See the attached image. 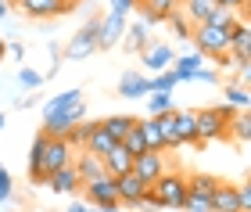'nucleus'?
<instances>
[{
  "mask_svg": "<svg viewBox=\"0 0 251 212\" xmlns=\"http://www.w3.org/2000/svg\"><path fill=\"white\" fill-rule=\"evenodd\" d=\"M233 105H212V108H198L194 111V122H198V140L212 144V140H226V126L233 119Z\"/></svg>",
  "mask_w": 251,
  "mask_h": 212,
  "instance_id": "f257e3e1",
  "label": "nucleus"
},
{
  "mask_svg": "<svg viewBox=\"0 0 251 212\" xmlns=\"http://www.w3.org/2000/svg\"><path fill=\"white\" fill-rule=\"evenodd\" d=\"M151 191L158 194L162 209H183V194H187V173L179 169H165L158 180H151Z\"/></svg>",
  "mask_w": 251,
  "mask_h": 212,
  "instance_id": "f03ea898",
  "label": "nucleus"
},
{
  "mask_svg": "<svg viewBox=\"0 0 251 212\" xmlns=\"http://www.w3.org/2000/svg\"><path fill=\"white\" fill-rule=\"evenodd\" d=\"M79 119H86V101H83V97L72 101L68 108H61V111H54V115L43 119V133H47V137H65Z\"/></svg>",
  "mask_w": 251,
  "mask_h": 212,
  "instance_id": "7ed1b4c3",
  "label": "nucleus"
},
{
  "mask_svg": "<svg viewBox=\"0 0 251 212\" xmlns=\"http://www.w3.org/2000/svg\"><path fill=\"white\" fill-rule=\"evenodd\" d=\"M25 18H32V22H47V18H61V15H68V11H75L68 0H11Z\"/></svg>",
  "mask_w": 251,
  "mask_h": 212,
  "instance_id": "20e7f679",
  "label": "nucleus"
},
{
  "mask_svg": "<svg viewBox=\"0 0 251 212\" xmlns=\"http://www.w3.org/2000/svg\"><path fill=\"white\" fill-rule=\"evenodd\" d=\"M86 202H94L97 209H108V212H119V194H115V176H100V180H90L79 187Z\"/></svg>",
  "mask_w": 251,
  "mask_h": 212,
  "instance_id": "39448f33",
  "label": "nucleus"
},
{
  "mask_svg": "<svg viewBox=\"0 0 251 212\" xmlns=\"http://www.w3.org/2000/svg\"><path fill=\"white\" fill-rule=\"evenodd\" d=\"M97 26H100V15H97V18H90L86 26L79 29L72 40H68V47H65V58L79 61V58H86V54H94V51H97Z\"/></svg>",
  "mask_w": 251,
  "mask_h": 212,
  "instance_id": "423d86ee",
  "label": "nucleus"
},
{
  "mask_svg": "<svg viewBox=\"0 0 251 212\" xmlns=\"http://www.w3.org/2000/svg\"><path fill=\"white\" fill-rule=\"evenodd\" d=\"M75 159V148L68 144L65 137H47V144H43V173H54V169H61V165H68ZM47 184V180H43Z\"/></svg>",
  "mask_w": 251,
  "mask_h": 212,
  "instance_id": "0eeeda50",
  "label": "nucleus"
},
{
  "mask_svg": "<svg viewBox=\"0 0 251 212\" xmlns=\"http://www.w3.org/2000/svg\"><path fill=\"white\" fill-rule=\"evenodd\" d=\"M165 169H169L165 151H144V155H136V159H133V169H129V173H136L147 187H151V180H158Z\"/></svg>",
  "mask_w": 251,
  "mask_h": 212,
  "instance_id": "6e6552de",
  "label": "nucleus"
},
{
  "mask_svg": "<svg viewBox=\"0 0 251 212\" xmlns=\"http://www.w3.org/2000/svg\"><path fill=\"white\" fill-rule=\"evenodd\" d=\"M144 191H147V184H144L136 173H122V176H115V194H119V205L140 209Z\"/></svg>",
  "mask_w": 251,
  "mask_h": 212,
  "instance_id": "1a4fd4ad",
  "label": "nucleus"
},
{
  "mask_svg": "<svg viewBox=\"0 0 251 212\" xmlns=\"http://www.w3.org/2000/svg\"><path fill=\"white\" fill-rule=\"evenodd\" d=\"M122 32H126V15H115V11L100 15V26H97V51H111V47L119 43Z\"/></svg>",
  "mask_w": 251,
  "mask_h": 212,
  "instance_id": "9d476101",
  "label": "nucleus"
},
{
  "mask_svg": "<svg viewBox=\"0 0 251 212\" xmlns=\"http://www.w3.org/2000/svg\"><path fill=\"white\" fill-rule=\"evenodd\" d=\"M47 187H50L54 194H79V187H83V180H79L75 165L68 162V165H61V169H54V173L47 176Z\"/></svg>",
  "mask_w": 251,
  "mask_h": 212,
  "instance_id": "9b49d317",
  "label": "nucleus"
},
{
  "mask_svg": "<svg viewBox=\"0 0 251 212\" xmlns=\"http://www.w3.org/2000/svg\"><path fill=\"white\" fill-rule=\"evenodd\" d=\"M72 165H75V173H79V180H83V184H90V180H100V176H108L104 162H100L97 155H90V151H75Z\"/></svg>",
  "mask_w": 251,
  "mask_h": 212,
  "instance_id": "f8f14e48",
  "label": "nucleus"
},
{
  "mask_svg": "<svg viewBox=\"0 0 251 212\" xmlns=\"http://www.w3.org/2000/svg\"><path fill=\"white\" fill-rule=\"evenodd\" d=\"M136 7H140L144 26H162L169 11L179 7V0H136Z\"/></svg>",
  "mask_w": 251,
  "mask_h": 212,
  "instance_id": "ddd939ff",
  "label": "nucleus"
},
{
  "mask_svg": "<svg viewBox=\"0 0 251 212\" xmlns=\"http://www.w3.org/2000/svg\"><path fill=\"white\" fill-rule=\"evenodd\" d=\"M176 140H179V148H204V144L198 140V122H194V111H179L176 108Z\"/></svg>",
  "mask_w": 251,
  "mask_h": 212,
  "instance_id": "4468645a",
  "label": "nucleus"
},
{
  "mask_svg": "<svg viewBox=\"0 0 251 212\" xmlns=\"http://www.w3.org/2000/svg\"><path fill=\"white\" fill-rule=\"evenodd\" d=\"M212 212H241V198H237V187L219 180L212 191Z\"/></svg>",
  "mask_w": 251,
  "mask_h": 212,
  "instance_id": "2eb2a0df",
  "label": "nucleus"
},
{
  "mask_svg": "<svg viewBox=\"0 0 251 212\" xmlns=\"http://www.w3.org/2000/svg\"><path fill=\"white\" fill-rule=\"evenodd\" d=\"M140 61H144L151 72H162V69H169V65L176 61V51L169 47V43H154V47H144Z\"/></svg>",
  "mask_w": 251,
  "mask_h": 212,
  "instance_id": "dca6fc26",
  "label": "nucleus"
},
{
  "mask_svg": "<svg viewBox=\"0 0 251 212\" xmlns=\"http://www.w3.org/2000/svg\"><path fill=\"white\" fill-rule=\"evenodd\" d=\"M119 140H111V133L100 126V119H97V126L86 133V140H83V151H90V155H97V159H104V155L115 148Z\"/></svg>",
  "mask_w": 251,
  "mask_h": 212,
  "instance_id": "f3484780",
  "label": "nucleus"
},
{
  "mask_svg": "<svg viewBox=\"0 0 251 212\" xmlns=\"http://www.w3.org/2000/svg\"><path fill=\"white\" fill-rule=\"evenodd\" d=\"M43 144H47V133H36V140H32L29 148V184H43L47 180V173H43Z\"/></svg>",
  "mask_w": 251,
  "mask_h": 212,
  "instance_id": "a211bd4d",
  "label": "nucleus"
},
{
  "mask_svg": "<svg viewBox=\"0 0 251 212\" xmlns=\"http://www.w3.org/2000/svg\"><path fill=\"white\" fill-rule=\"evenodd\" d=\"M151 94V80L140 72H126L119 80V97H147Z\"/></svg>",
  "mask_w": 251,
  "mask_h": 212,
  "instance_id": "6ab92c4d",
  "label": "nucleus"
},
{
  "mask_svg": "<svg viewBox=\"0 0 251 212\" xmlns=\"http://www.w3.org/2000/svg\"><path fill=\"white\" fill-rule=\"evenodd\" d=\"M100 162H104L108 176H122V173H129V169H133V155L126 151L122 144H115V148H111V151H108Z\"/></svg>",
  "mask_w": 251,
  "mask_h": 212,
  "instance_id": "aec40b11",
  "label": "nucleus"
},
{
  "mask_svg": "<svg viewBox=\"0 0 251 212\" xmlns=\"http://www.w3.org/2000/svg\"><path fill=\"white\" fill-rule=\"evenodd\" d=\"M215 184H219V176H212V173H190V176H187V194H198V198H212Z\"/></svg>",
  "mask_w": 251,
  "mask_h": 212,
  "instance_id": "412c9836",
  "label": "nucleus"
},
{
  "mask_svg": "<svg viewBox=\"0 0 251 212\" xmlns=\"http://www.w3.org/2000/svg\"><path fill=\"white\" fill-rule=\"evenodd\" d=\"M212 7H215V0H179V11L187 15L190 26H198V22H204L212 15Z\"/></svg>",
  "mask_w": 251,
  "mask_h": 212,
  "instance_id": "4be33fe9",
  "label": "nucleus"
},
{
  "mask_svg": "<svg viewBox=\"0 0 251 212\" xmlns=\"http://www.w3.org/2000/svg\"><path fill=\"white\" fill-rule=\"evenodd\" d=\"M226 137H233V140L248 144V137H251V115H248L244 108H241V111H233L230 126H226Z\"/></svg>",
  "mask_w": 251,
  "mask_h": 212,
  "instance_id": "5701e85b",
  "label": "nucleus"
},
{
  "mask_svg": "<svg viewBox=\"0 0 251 212\" xmlns=\"http://www.w3.org/2000/svg\"><path fill=\"white\" fill-rule=\"evenodd\" d=\"M204 22H208V26H215V29H223V32H230L241 18H237V11H233V7H219V4H215V7H212V15L204 18Z\"/></svg>",
  "mask_w": 251,
  "mask_h": 212,
  "instance_id": "b1692460",
  "label": "nucleus"
},
{
  "mask_svg": "<svg viewBox=\"0 0 251 212\" xmlns=\"http://www.w3.org/2000/svg\"><path fill=\"white\" fill-rule=\"evenodd\" d=\"M140 133H144V144H147V151H165V144H162V130H158V119H140Z\"/></svg>",
  "mask_w": 251,
  "mask_h": 212,
  "instance_id": "393cba45",
  "label": "nucleus"
},
{
  "mask_svg": "<svg viewBox=\"0 0 251 212\" xmlns=\"http://www.w3.org/2000/svg\"><path fill=\"white\" fill-rule=\"evenodd\" d=\"M147 29L151 26H144V22H133V26H126V51H144L147 47Z\"/></svg>",
  "mask_w": 251,
  "mask_h": 212,
  "instance_id": "a878e982",
  "label": "nucleus"
},
{
  "mask_svg": "<svg viewBox=\"0 0 251 212\" xmlns=\"http://www.w3.org/2000/svg\"><path fill=\"white\" fill-rule=\"evenodd\" d=\"M119 144H122V148L133 155V159H136V155H144V151H147V144H144V133H140V119H136L133 126L126 130V137H122Z\"/></svg>",
  "mask_w": 251,
  "mask_h": 212,
  "instance_id": "bb28decb",
  "label": "nucleus"
},
{
  "mask_svg": "<svg viewBox=\"0 0 251 212\" xmlns=\"http://www.w3.org/2000/svg\"><path fill=\"white\" fill-rule=\"evenodd\" d=\"M198 69H201V54H187V58H176L173 61V72H176L179 83L194 80V72H198Z\"/></svg>",
  "mask_w": 251,
  "mask_h": 212,
  "instance_id": "cd10ccee",
  "label": "nucleus"
},
{
  "mask_svg": "<svg viewBox=\"0 0 251 212\" xmlns=\"http://www.w3.org/2000/svg\"><path fill=\"white\" fill-rule=\"evenodd\" d=\"M133 122H136V115H108V119H100V126L111 133V140H122Z\"/></svg>",
  "mask_w": 251,
  "mask_h": 212,
  "instance_id": "c85d7f7f",
  "label": "nucleus"
},
{
  "mask_svg": "<svg viewBox=\"0 0 251 212\" xmlns=\"http://www.w3.org/2000/svg\"><path fill=\"white\" fill-rule=\"evenodd\" d=\"M165 22H169V29H173L176 32V40H190V22H187V15H183V11H179V7H173V11H169V15H165Z\"/></svg>",
  "mask_w": 251,
  "mask_h": 212,
  "instance_id": "c756f323",
  "label": "nucleus"
},
{
  "mask_svg": "<svg viewBox=\"0 0 251 212\" xmlns=\"http://www.w3.org/2000/svg\"><path fill=\"white\" fill-rule=\"evenodd\" d=\"M79 97H83V90H65V94H58V97H50V101L43 105V119L54 115V111H61V108H68L72 101H79Z\"/></svg>",
  "mask_w": 251,
  "mask_h": 212,
  "instance_id": "7c9ffc66",
  "label": "nucleus"
},
{
  "mask_svg": "<svg viewBox=\"0 0 251 212\" xmlns=\"http://www.w3.org/2000/svg\"><path fill=\"white\" fill-rule=\"evenodd\" d=\"M147 108H151V115H162V111H169V108H176V105H173V94L151 90V94H147Z\"/></svg>",
  "mask_w": 251,
  "mask_h": 212,
  "instance_id": "2f4dec72",
  "label": "nucleus"
},
{
  "mask_svg": "<svg viewBox=\"0 0 251 212\" xmlns=\"http://www.w3.org/2000/svg\"><path fill=\"white\" fill-rule=\"evenodd\" d=\"M179 80H176V72H173V65H169V69H162L151 80V90H162V94H173V86H176Z\"/></svg>",
  "mask_w": 251,
  "mask_h": 212,
  "instance_id": "473e14b6",
  "label": "nucleus"
},
{
  "mask_svg": "<svg viewBox=\"0 0 251 212\" xmlns=\"http://www.w3.org/2000/svg\"><path fill=\"white\" fill-rule=\"evenodd\" d=\"M226 105L248 108V90H244V83H230V86H226Z\"/></svg>",
  "mask_w": 251,
  "mask_h": 212,
  "instance_id": "72a5a7b5",
  "label": "nucleus"
},
{
  "mask_svg": "<svg viewBox=\"0 0 251 212\" xmlns=\"http://www.w3.org/2000/svg\"><path fill=\"white\" fill-rule=\"evenodd\" d=\"M18 83H22V86H29V90H36V86L43 83V76H40V72H32V69H22V72H18Z\"/></svg>",
  "mask_w": 251,
  "mask_h": 212,
  "instance_id": "f704fd0d",
  "label": "nucleus"
},
{
  "mask_svg": "<svg viewBox=\"0 0 251 212\" xmlns=\"http://www.w3.org/2000/svg\"><path fill=\"white\" fill-rule=\"evenodd\" d=\"M215 4H219V7H233L237 15H248V4H251V0H215Z\"/></svg>",
  "mask_w": 251,
  "mask_h": 212,
  "instance_id": "c9c22d12",
  "label": "nucleus"
},
{
  "mask_svg": "<svg viewBox=\"0 0 251 212\" xmlns=\"http://www.w3.org/2000/svg\"><path fill=\"white\" fill-rule=\"evenodd\" d=\"M7 198H11V173L0 169V202H7Z\"/></svg>",
  "mask_w": 251,
  "mask_h": 212,
  "instance_id": "e433bc0d",
  "label": "nucleus"
},
{
  "mask_svg": "<svg viewBox=\"0 0 251 212\" xmlns=\"http://www.w3.org/2000/svg\"><path fill=\"white\" fill-rule=\"evenodd\" d=\"M133 7H136V0H111V11H115V15H129Z\"/></svg>",
  "mask_w": 251,
  "mask_h": 212,
  "instance_id": "4c0bfd02",
  "label": "nucleus"
},
{
  "mask_svg": "<svg viewBox=\"0 0 251 212\" xmlns=\"http://www.w3.org/2000/svg\"><path fill=\"white\" fill-rule=\"evenodd\" d=\"M194 80H201V83H215L219 76H215L212 69H198V72H194Z\"/></svg>",
  "mask_w": 251,
  "mask_h": 212,
  "instance_id": "58836bf2",
  "label": "nucleus"
},
{
  "mask_svg": "<svg viewBox=\"0 0 251 212\" xmlns=\"http://www.w3.org/2000/svg\"><path fill=\"white\" fill-rule=\"evenodd\" d=\"M7 7H11V0H0V18L7 15Z\"/></svg>",
  "mask_w": 251,
  "mask_h": 212,
  "instance_id": "ea45409f",
  "label": "nucleus"
},
{
  "mask_svg": "<svg viewBox=\"0 0 251 212\" xmlns=\"http://www.w3.org/2000/svg\"><path fill=\"white\" fill-rule=\"evenodd\" d=\"M68 212H94V209H83V205H72V209H68Z\"/></svg>",
  "mask_w": 251,
  "mask_h": 212,
  "instance_id": "a19ab883",
  "label": "nucleus"
},
{
  "mask_svg": "<svg viewBox=\"0 0 251 212\" xmlns=\"http://www.w3.org/2000/svg\"><path fill=\"white\" fill-rule=\"evenodd\" d=\"M154 212H183V209H154Z\"/></svg>",
  "mask_w": 251,
  "mask_h": 212,
  "instance_id": "79ce46f5",
  "label": "nucleus"
},
{
  "mask_svg": "<svg viewBox=\"0 0 251 212\" xmlns=\"http://www.w3.org/2000/svg\"><path fill=\"white\" fill-rule=\"evenodd\" d=\"M0 126H4V111H0Z\"/></svg>",
  "mask_w": 251,
  "mask_h": 212,
  "instance_id": "37998d69",
  "label": "nucleus"
},
{
  "mask_svg": "<svg viewBox=\"0 0 251 212\" xmlns=\"http://www.w3.org/2000/svg\"><path fill=\"white\" fill-rule=\"evenodd\" d=\"M68 4H72V7H75V4H79V0H68Z\"/></svg>",
  "mask_w": 251,
  "mask_h": 212,
  "instance_id": "c03bdc74",
  "label": "nucleus"
}]
</instances>
